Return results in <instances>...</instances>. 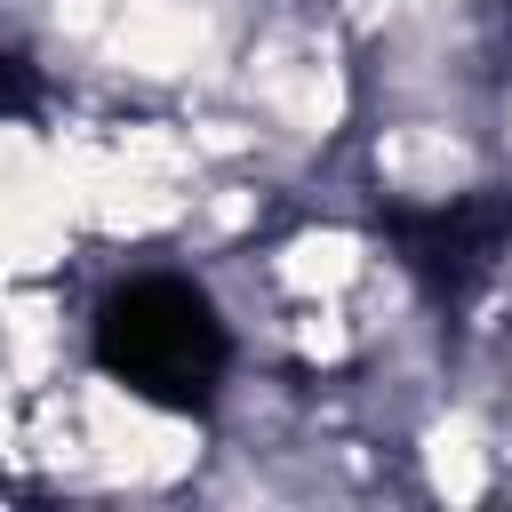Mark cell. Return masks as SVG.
I'll list each match as a JSON object with an SVG mask.
<instances>
[{
  "label": "cell",
  "instance_id": "obj_3",
  "mask_svg": "<svg viewBox=\"0 0 512 512\" xmlns=\"http://www.w3.org/2000/svg\"><path fill=\"white\" fill-rule=\"evenodd\" d=\"M256 96H264L280 120H296V128H328V120L344 112V88H336V72H328L320 56H280V64H264V72H256Z\"/></svg>",
  "mask_w": 512,
  "mask_h": 512
},
{
  "label": "cell",
  "instance_id": "obj_1",
  "mask_svg": "<svg viewBox=\"0 0 512 512\" xmlns=\"http://www.w3.org/2000/svg\"><path fill=\"white\" fill-rule=\"evenodd\" d=\"M208 48V8L200 0H112V56L168 80L192 72V56Z\"/></svg>",
  "mask_w": 512,
  "mask_h": 512
},
{
  "label": "cell",
  "instance_id": "obj_6",
  "mask_svg": "<svg viewBox=\"0 0 512 512\" xmlns=\"http://www.w3.org/2000/svg\"><path fill=\"white\" fill-rule=\"evenodd\" d=\"M432 480H440V496H480L488 488V472H480V440H472V424H448L440 440H432Z\"/></svg>",
  "mask_w": 512,
  "mask_h": 512
},
{
  "label": "cell",
  "instance_id": "obj_7",
  "mask_svg": "<svg viewBox=\"0 0 512 512\" xmlns=\"http://www.w3.org/2000/svg\"><path fill=\"white\" fill-rule=\"evenodd\" d=\"M0 440H8V384H0Z\"/></svg>",
  "mask_w": 512,
  "mask_h": 512
},
{
  "label": "cell",
  "instance_id": "obj_5",
  "mask_svg": "<svg viewBox=\"0 0 512 512\" xmlns=\"http://www.w3.org/2000/svg\"><path fill=\"white\" fill-rule=\"evenodd\" d=\"M352 272H360V248H352L344 232H312V240H296L288 264H280V280L304 288V296H336Z\"/></svg>",
  "mask_w": 512,
  "mask_h": 512
},
{
  "label": "cell",
  "instance_id": "obj_4",
  "mask_svg": "<svg viewBox=\"0 0 512 512\" xmlns=\"http://www.w3.org/2000/svg\"><path fill=\"white\" fill-rule=\"evenodd\" d=\"M464 144H448V128H400L384 136V176H400L408 192H448L464 176Z\"/></svg>",
  "mask_w": 512,
  "mask_h": 512
},
{
  "label": "cell",
  "instance_id": "obj_2",
  "mask_svg": "<svg viewBox=\"0 0 512 512\" xmlns=\"http://www.w3.org/2000/svg\"><path fill=\"white\" fill-rule=\"evenodd\" d=\"M88 424H96L104 464H120V472H176L184 464V432L160 424L152 408L120 400V392H88Z\"/></svg>",
  "mask_w": 512,
  "mask_h": 512
}]
</instances>
